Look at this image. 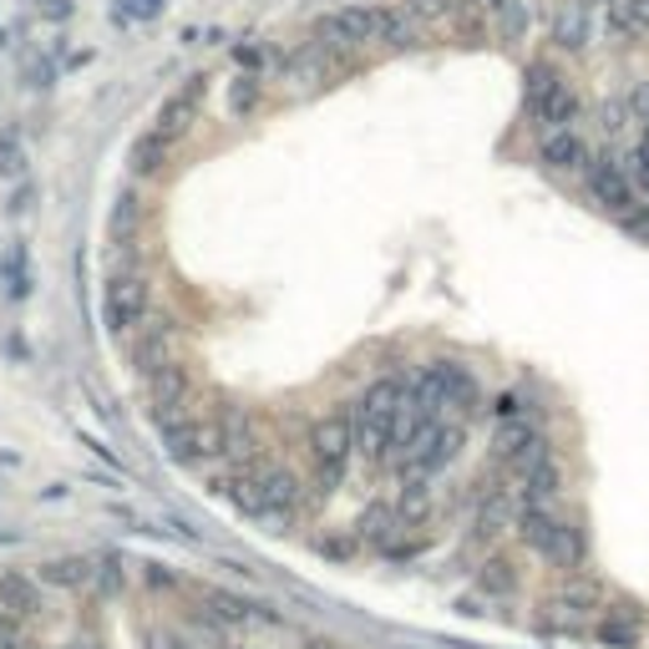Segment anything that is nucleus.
<instances>
[{
  "instance_id": "nucleus-15",
  "label": "nucleus",
  "mask_w": 649,
  "mask_h": 649,
  "mask_svg": "<svg viewBox=\"0 0 649 649\" xmlns=\"http://www.w3.org/2000/svg\"><path fill=\"white\" fill-rule=\"evenodd\" d=\"M599 645L609 649H635L645 639V609L635 604H604L599 609V624H593Z\"/></svg>"
},
{
  "instance_id": "nucleus-27",
  "label": "nucleus",
  "mask_w": 649,
  "mask_h": 649,
  "mask_svg": "<svg viewBox=\"0 0 649 649\" xmlns=\"http://www.w3.org/2000/svg\"><path fill=\"white\" fill-rule=\"evenodd\" d=\"M204 614L208 620H219L223 629H234V624H249L254 614H249V604L244 599H234V593H223V589H204Z\"/></svg>"
},
{
  "instance_id": "nucleus-4",
  "label": "nucleus",
  "mask_w": 649,
  "mask_h": 649,
  "mask_svg": "<svg viewBox=\"0 0 649 649\" xmlns=\"http://www.w3.org/2000/svg\"><path fill=\"white\" fill-rule=\"evenodd\" d=\"M310 462H315L320 492H335L345 482V473H351V462H355V431L345 412H330L324 421L310 427Z\"/></svg>"
},
{
  "instance_id": "nucleus-2",
  "label": "nucleus",
  "mask_w": 649,
  "mask_h": 649,
  "mask_svg": "<svg viewBox=\"0 0 649 649\" xmlns=\"http://www.w3.org/2000/svg\"><path fill=\"white\" fill-rule=\"evenodd\" d=\"M406 385H412L416 406L431 412V416H442V421L446 416H452V421H467V416L487 412L482 391H477V381H473V370L457 366V360H427Z\"/></svg>"
},
{
  "instance_id": "nucleus-34",
  "label": "nucleus",
  "mask_w": 649,
  "mask_h": 649,
  "mask_svg": "<svg viewBox=\"0 0 649 649\" xmlns=\"http://www.w3.org/2000/svg\"><path fill=\"white\" fill-rule=\"evenodd\" d=\"M148 649H193V639H183L177 629H148Z\"/></svg>"
},
{
  "instance_id": "nucleus-23",
  "label": "nucleus",
  "mask_w": 649,
  "mask_h": 649,
  "mask_svg": "<svg viewBox=\"0 0 649 649\" xmlns=\"http://www.w3.org/2000/svg\"><path fill=\"white\" fill-rule=\"evenodd\" d=\"M528 26H532V15H528V5H523V0H502L498 11H492V36H498V41H523V36H528Z\"/></svg>"
},
{
  "instance_id": "nucleus-26",
  "label": "nucleus",
  "mask_w": 649,
  "mask_h": 649,
  "mask_svg": "<svg viewBox=\"0 0 649 649\" xmlns=\"http://www.w3.org/2000/svg\"><path fill=\"white\" fill-rule=\"evenodd\" d=\"M477 584H482L492 599H513L517 584H523V574L513 568V559H487L482 574H477Z\"/></svg>"
},
{
  "instance_id": "nucleus-39",
  "label": "nucleus",
  "mask_w": 649,
  "mask_h": 649,
  "mask_svg": "<svg viewBox=\"0 0 649 649\" xmlns=\"http://www.w3.org/2000/svg\"><path fill=\"white\" fill-rule=\"evenodd\" d=\"M305 649H340L335 639H305Z\"/></svg>"
},
{
  "instance_id": "nucleus-24",
  "label": "nucleus",
  "mask_w": 649,
  "mask_h": 649,
  "mask_svg": "<svg viewBox=\"0 0 649 649\" xmlns=\"http://www.w3.org/2000/svg\"><path fill=\"white\" fill-rule=\"evenodd\" d=\"M41 584H51V589H82V584H91V563L87 559H51L41 563Z\"/></svg>"
},
{
  "instance_id": "nucleus-21",
  "label": "nucleus",
  "mask_w": 649,
  "mask_h": 649,
  "mask_svg": "<svg viewBox=\"0 0 649 649\" xmlns=\"http://www.w3.org/2000/svg\"><path fill=\"white\" fill-rule=\"evenodd\" d=\"M559 599H563L568 609H574V614H599V609L609 604L604 589H599V584H593V578L584 574V568H574V574H568V584H563Z\"/></svg>"
},
{
  "instance_id": "nucleus-38",
  "label": "nucleus",
  "mask_w": 649,
  "mask_h": 649,
  "mask_svg": "<svg viewBox=\"0 0 649 649\" xmlns=\"http://www.w3.org/2000/svg\"><path fill=\"white\" fill-rule=\"evenodd\" d=\"M41 11L51 15V21H66V15H72V0H41Z\"/></svg>"
},
{
  "instance_id": "nucleus-18",
  "label": "nucleus",
  "mask_w": 649,
  "mask_h": 649,
  "mask_svg": "<svg viewBox=\"0 0 649 649\" xmlns=\"http://www.w3.org/2000/svg\"><path fill=\"white\" fill-rule=\"evenodd\" d=\"M0 609L11 614V620H36L41 614V589H36V578H26V574H0Z\"/></svg>"
},
{
  "instance_id": "nucleus-10",
  "label": "nucleus",
  "mask_w": 649,
  "mask_h": 649,
  "mask_svg": "<svg viewBox=\"0 0 649 649\" xmlns=\"http://www.w3.org/2000/svg\"><path fill=\"white\" fill-rule=\"evenodd\" d=\"M168 360H177V324L168 320V315H158V320H143V324H137V345H133L137 376L148 381L152 370H162Z\"/></svg>"
},
{
  "instance_id": "nucleus-13",
  "label": "nucleus",
  "mask_w": 649,
  "mask_h": 649,
  "mask_svg": "<svg viewBox=\"0 0 649 649\" xmlns=\"http://www.w3.org/2000/svg\"><path fill=\"white\" fill-rule=\"evenodd\" d=\"M538 158L553 168V173H584L589 168V143L578 137V127H553V133L538 137Z\"/></svg>"
},
{
  "instance_id": "nucleus-36",
  "label": "nucleus",
  "mask_w": 649,
  "mask_h": 649,
  "mask_svg": "<svg viewBox=\"0 0 649 649\" xmlns=\"http://www.w3.org/2000/svg\"><path fill=\"white\" fill-rule=\"evenodd\" d=\"M629 118L649 127V82H639V87L629 91Z\"/></svg>"
},
{
  "instance_id": "nucleus-11",
  "label": "nucleus",
  "mask_w": 649,
  "mask_h": 649,
  "mask_svg": "<svg viewBox=\"0 0 649 649\" xmlns=\"http://www.w3.org/2000/svg\"><path fill=\"white\" fill-rule=\"evenodd\" d=\"M148 401H152V416H177V412H188V401H193V376L183 360H168L162 370H152L148 376Z\"/></svg>"
},
{
  "instance_id": "nucleus-40",
  "label": "nucleus",
  "mask_w": 649,
  "mask_h": 649,
  "mask_svg": "<svg viewBox=\"0 0 649 649\" xmlns=\"http://www.w3.org/2000/svg\"><path fill=\"white\" fill-rule=\"evenodd\" d=\"M72 649H102V645H97V639H76Z\"/></svg>"
},
{
  "instance_id": "nucleus-22",
  "label": "nucleus",
  "mask_w": 649,
  "mask_h": 649,
  "mask_svg": "<svg viewBox=\"0 0 649 649\" xmlns=\"http://www.w3.org/2000/svg\"><path fill=\"white\" fill-rule=\"evenodd\" d=\"M381 41L391 51H406V46L421 41V26L406 15V5H381Z\"/></svg>"
},
{
  "instance_id": "nucleus-5",
  "label": "nucleus",
  "mask_w": 649,
  "mask_h": 649,
  "mask_svg": "<svg viewBox=\"0 0 649 649\" xmlns=\"http://www.w3.org/2000/svg\"><path fill=\"white\" fill-rule=\"evenodd\" d=\"M462 446H467V421H437V427L427 431V442L412 446L406 457L391 462V473L406 482V477H431V473H442V467H452V462L462 457Z\"/></svg>"
},
{
  "instance_id": "nucleus-33",
  "label": "nucleus",
  "mask_w": 649,
  "mask_h": 649,
  "mask_svg": "<svg viewBox=\"0 0 649 649\" xmlns=\"http://www.w3.org/2000/svg\"><path fill=\"white\" fill-rule=\"evenodd\" d=\"M0 649H30L21 620H11V614H0Z\"/></svg>"
},
{
  "instance_id": "nucleus-14",
  "label": "nucleus",
  "mask_w": 649,
  "mask_h": 649,
  "mask_svg": "<svg viewBox=\"0 0 649 649\" xmlns=\"http://www.w3.org/2000/svg\"><path fill=\"white\" fill-rule=\"evenodd\" d=\"M563 492V467L559 457L548 452V457H538L528 467V473L517 477V507H553Z\"/></svg>"
},
{
  "instance_id": "nucleus-12",
  "label": "nucleus",
  "mask_w": 649,
  "mask_h": 649,
  "mask_svg": "<svg viewBox=\"0 0 649 649\" xmlns=\"http://www.w3.org/2000/svg\"><path fill=\"white\" fill-rule=\"evenodd\" d=\"M204 97H208V76H188L183 87L162 102V112H158V133H168L177 143V137L188 133L193 122H198V112H204Z\"/></svg>"
},
{
  "instance_id": "nucleus-6",
  "label": "nucleus",
  "mask_w": 649,
  "mask_h": 649,
  "mask_svg": "<svg viewBox=\"0 0 649 649\" xmlns=\"http://www.w3.org/2000/svg\"><path fill=\"white\" fill-rule=\"evenodd\" d=\"M152 310V284L143 280V274H133V269H122V274H112L102 290V320L112 335H133L137 324L148 320Z\"/></svg>"
},
{
  "instance_id": "nucleus-16",
  "label": "nucleus",
  "mask_w": 649,
  "mask_h": 649,
  "mask_svg": "<svg viewBox=\"0 0 649 649\" xmlns=\"http://www.w3.org/2000/svg\"><path fill=\"white\" fill-rule=\"evenodd\" d=\"M548 41H553V51H568V57H578V51H589V41H593L589 5H584V0H574V5H563V11L553 15V30H548Z\"/></svg>"
},
{
  "instance_id": "nucleus-31",
  "label": "nucleus",
  "mask_w": 649,
  "mask_h": 649,
  "mask_svg": "<svg viewBox=\"0 0 649 649\" xmlns=\"http://www.w3.org/2000/svg\"><path fill=\"white\" fill-rule=\"evenodd\" d=\"M91 584L112 599V593H122V584H127V574H122V563H118V553H107V559H97L91 563Z\"/></svg>"
},
{
  "instance_id": "nucleus-19",
  "label": "nucleus",
  "mask_w": 649,
  "mask_h": 649,
  "mask_svg": "<svg viewBox=\"0 0 649 649\" xmlns=\"http://www.w3.org/2000/svg\"><path fill=\"white\" fill-rule=\"evenodd\" d=\"M446 30H452L462 46H482L487 36H492V11H487L482 0H457L452 15H446Z\"/></svg>"
},
{
  "instance_id": "nucleus-17",
  "label": "nucleus",
  "mask_w": 649,
  "mask_h": 649,
  "mask_svg": "<svg viewBox=\"0 0 649 649\" xmlns=\"http://www.w3.org/2000/svg\"><path fill=\"white\" fill-rule=\"evenodd\" d=\"M543 559L553 563V568H563V574H574V568H584V559H589V543H584V532L568 523V517H559L553 523V532H548V548Z\"/></svg>"
},
{
  "instance_id": "nucleus-25",
  "label": "nucleus",
  "mask_w": 649,
  "mask_h": 649,
  "mask_svg": "<svg viewBox=\"0 0 649 649\" xmlns=\"http://www.w3.org/2000/svg\"><path fill=\"white\" fill-rule=\"evenodd\" d=\"M137 229H143V204H137V193H122L118 204H112V244L127 249L137 238Z\"/></svg>"
},
{
  "instance_id": "nucleus-3",
  "label": "nucleus",
  "mask_w": 649,
  "mask_h": 649,
  "mask_svg": "<svg viewBox=\"0 0 649 649\" xmlns=\"http://www.w3.org/2000/svg\"><path fill=\"white\" fill-rule=\"evenodd\" d=\"M523 97H528L532 122L553 133V127H574L584 118V91L578 82H568V72H559L548 57L528 61V76H523Z\"/></svg>"
},
{
  "instance_id": "nucleus-32",
  "label": "nucleus",
  "mask_w": 649,
  "mask_h": 649,
  "mask_svg": "<svg viewBox=\"0 0 649 649\" xmlns=\"http://www.w3.org/2000/svg\"><path fill=\"white\" fill-rule=\"evenodd\" d=\"M0 173H5V177L26 173V148H21V137H15V133H0Z\"/></svg>"
},
{
  "instance_id": "nucleus-28",
  "label": "nucleus",
  "mask_w": 649,
  "mask_h": 649,
  "mask_svg": "<svg viewBox=\"0 0 649 649\" xmlns=\"http://www.w3.org/2000/svg\"><path fill=\"white\" fill-rule=\"evenodd\" d=\"M259 102H265V82H259L254 72L234 76V87H229V112H234V118H249Z\"/></svg>"
},
{
  "instance_id": "nucleus-29",
  "label": "nucleus",
  "mask_w": 649,
  "mask_h": 649,
  "mask_svg": "<svg viewBox=\"0 0 649 649\" xmlns=\"http://www.w3.org/2000/svg\"><path fill=\"white\" fill-rule=\"evenodd\" d=\"M624 173H629V183H635L639 204H649V127H645V137L635 143V152L624 158Z\"/></svg>"
},
{
  "instance_id": "nucleus-8",
  "label": "nucleus",
  "mask_w": 649,
  "mask_h": 649,
  "mask_svg": "<svg viewBox=\"0 0 649 649\" xmlns=\"http://www.w3.org/2000/svg\"><path fill=\"white\" fill-rule=\"evenodd\" d=\"M492 457H498V467L507 477H523L538 457H548V437L538 427H532L528 416H517V421H502L498 437H492Z\"/></svg>"
},
{
  "instance_id": "nucleus-37",
  "label": "nucleus",
  "mask_w": 649,
  "mask_h": 649,
  "mask_svg": "<svg viewBox=\"0 0 649 649\" xmlns=\"http://www.w3.org/2000/svg\"><path fill=\"white\" fill-rule=\"evenodd\" d=\"M30 198H36V188H30V183H21V188H15V198H11V213H26Z\"/></svg>"
},
{
  "instance_id": "nucleus-1",
  "label": "nucleus",
  "mask_w": 649,
  "mask_h": 649,
  "mask_svg": "<svg viewBox=\"0 0 649 649\" xmlns=\"http://www.w3.org/2000/svg\"><path fill=\"white\" fill-rule=\"evenodd\" d=\"M412 406V385L396 381V376H381L370 381L360 396L345 406L351 416V431H355V452L370 462H391V442H396V421L401 412Z\"/></svg>"
},
{
  "instance_id": "nucleus-7",
  "label": "nucleus",
  "mask_w": 649,
  "mask_h": 649,
  "mask_svg": "<svg viewBox=\"0 0 649 649\" xmlns=\"http://www.w3.org/2000/svg\"><path fill=\"white\" fill-rule=\"evenodd\" d=\"M315 36H320V46H335V51H360L366 41H381V5L330 11L324 21H315Z\"/></svg>"
},
{
  "instance_id": "nucleus-30",
  "label": "nucleus",
  "mask_w": 649,
  "mask_h": 649,
  "mask_svg": "<svg viewBox=\"0 0 649 649\" xmlns=\"http://www.w3.org/2000/svg\"><path fill=\"white\" fill-rule=\"evenodd\" d=\"M452 5H457V0H406V15H412L421 30H431V26H446Z\"/></svg>"
},
{
  "instance_id": "nucleus-35",
  "label": "nucleus",
  "mask_w": 649,
  "mask_h": 649,
  "mask_svg": "<svg viewBox=\"0 0 649 649\" xmlns=\"http://www.w3.org/2000/svg\"><path fill=\"white\" fill-rule=\"evenodd\" d=\"M624 15H629L635 36H649V0H624Z\"/></svg>"
},
{
  "instance_id": "nucleus-9",
  "label": "nucleus",
  "mask_w": 649,
  "mask_h": 649,
  "mask_svg": "<svg viewBox=\"0 0 649 649\" xmlns=\"http://www.w3.org/2000/svg\"><path fill=\"white\" fill-rule=\"evenodd\" d=\"M584 183H589V193L599 198V204L609 208V213H629V208L639 204V193L635 183H629V173H624V162L620 158H589V168H584Z\"/></svg>"
},
{
  "instance_id": "nucleus-20",
  "label": "nucleus",
  "mask_w": 649,
  "mask_h": 649,
  "mask_svg": "<svg viewBox=\"0 0 649 649\" xmlns=\"http://www.w3.org/2000/svg\"><path fill=\"white\" fill-rule=\"evenodd\" d=\"M168 162H173V137L158 133V127H148V133L133 143V173L137 177H158Z\"/></svg>"
}]
</instances>
